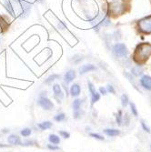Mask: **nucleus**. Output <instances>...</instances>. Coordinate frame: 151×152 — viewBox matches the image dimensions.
<instances>
[{"instance_id":"f257e3e1","label":"nucleus","mask_w":151,"mask_h":152,"mask_svg":"<svg viewBox=\"0 0 151 152\" xmlns=\"http://www.w3.org/2000/svg\"><path fill=\"white\" fill-rule=\"evenodd\" d=\"M151 55V46L150 45H141L138 48L135 54V59L138 62L145 61Z\"/></svg>"},{"instance_id":"f03ea898","label":"nucleus","mask_w":151,"mask_h":152,"mask_svg":"<svg viewBox=\"0 0 151 152\" xmlns=\"http://www.w3.org/2000/svg\"><path fill=\"white\" fill-rule=\"evenodd\" d=\"M37 104H38L39 107L44 108L45 110H47V111H49V110H52L54 108L53 102L49 99H47L46 96H43V95L39 96V98L37 99Z\"/></svg>"},{"instance_id":"7ed1b4c3","label":"nucleus","mask_w":151,"mask_h":152,"mask_svg":"<svg viewBox=\"0 0 151 152\" xmlns=\"http://www.w3.org/2000/svg\"><path fill=\"white\" fill-rule=\"evenodd\" d=\"M88 89H89V92L91 94V101H92V104L96 103L97 101L99 100L100 99V95L98 93V91L96 90V88H94V85L92 84L91 82H88Z\"/></svg>"},{"instance_id":"20e7f679","label":"nucleus","mask_w":151,"mask_h":152,"mask_svg":"<svg viewBox=\"0 0 151 152\" xmlns=\"http://www.w3.org/2000/svg\"><path fill=\"white\" fill-rule=\"evenodd\" d=\"M53 92L54 95L56 96V99H58V100H62L64 98V91L61 88V86L59 84H54L53 85Z\"/></svg>"},{"instance_id":"39448f33","label":"nucleus","mask_w":151,"mask_h":152,"mask_svg":"<svg viewBox=\"0 0 151 152\" xmlns=\"http://www.w3.org/2000/svg\"><path fill=\"white\" fill-rule=\"evenodd\" d=\"M7 142L10 145H14V146L22 145V141L20 140V137L18 135H16V134H12V135L8 136V137H7Z\"/></svg>"},{"instance_id":"423d86ee","label":"nucleus","mask_w":151,"mask_h":152,"mask_svg":"<svg viewBox=\"0 0 151 152\" xmlns=\"http://www.w3.org/2000/svg\"><path fill=\"white\" fill-rule=\"evenodd\" d=\"M115 53L117 55L118 57H124L127 54V48L123 44H117L114 48Z\"/></svg>"},{"instance_id":"0eeeda50","label":"nucleus","mask_w":151,"mask_h":152,"mask_svg":"<svg viewBox=\"0 0 151 152\" xmlns=\"http://www.w3.org/2000/svg\"><path fill=\"white\" fill-rule=\"evenodd\" d=\"M96 69V66L92 64H86V65H83L79 67V73L81 75L83 74H86L88 72H90L92 70H95Z\"/></svg>"},{"instance_id":"6e6552de","label":"nucleus","mask_w":151,"mask_h":152,"mask_svg":"<svg viewBox=\"0 0 151 152\" xmlns=\"http://www.w3.org/2000/svg\"><path fill=\"white\" fill-rule=\"evenodd\" d=\"M76 78V72L74 70H68L64 76V81L66 84L72 82Z\"/></svg>"},{"instance_id":"1a4fd4ad","label":"nucleus","mask_w":151,"mask_h":152,"mask_svg":"<svg viewBox=\"0 0 151 152\" xmlns=\"http://www.w3.org/2000/svg\"><path fill=\"white\" fill-rule=\"evenodd\" d=\"M69 92H70V95L72 96H78L80 95V92H81V88L78 84H73L70 87Z\"/></svg>"},{"instance_id":"9d476101","label":"nucleus","mask_w":151,"mask_h":152,"mask_svg":"<svg viewBox=\"0 0 151 152\" xmlns=\"http://www.w3.org/2000/svg\"><path fill=\"white\" fill-rule=\"evenodd\" d=\"M140 82H141V85H142L145 88H147V89H151V77L145 76V77H143L141 78Z\"/></svg>"},{"instance_id":"9b49d317","label":"nucleus","mask_w":151,"mask_h":152,"mask_svg":"<svg viewBox=\"0 0 151 152\" xmlns=\"http://www.w3.org/2000/svg\"><path fill=\"white\" fill-rule=\"evenodd\" d=\"M140 26H141L142 29L144 31H147V32L151 31V18L146 19V20L142 21L141 24H140Z\"/></svg>"},{"instance_id":"f8f14e48","label":"nucleus","mask_w":151,"mask_h":152,"mask_svg":"<svg viewBox=\"0 0 151 152\" xmlns=\"http://www.w3.org/2000/svg\"><path fill=\"white\" fill-rule=\"evenodd\" d=\"M53 124L51 121H44V122H41V123H38L37 124V127L41 129V130H46V129H48L50 128H52Z\"/></svg>"},{"instance_id":"ddd939ff","label":"nucleus","mask_w":151,"mask_h":152,"mask_svg":"<svg viewBox=\"0 0 151 152\" xmlns=\"http://www.w3.org/2000/svg\"><path fill=\"white\" fill-rule=\"evenodd\" d=\"M48 140L53 145H58L60 143L59 137L58 135H56V134H50L49 135V137H48Z\"/></svg>"},{"instance_id":"4468645a","label":"nucleus","mask_w":151,"mask_h":152,"mask_svg":"<svg viewBox=\"0 0 151 152\" xmlns=\"http://www.w3.org/2000/svg\"><path fill=\"white\" fill-rule=\"evenodd\" d=\"M81 106H82V100L81 99H75L73 102V109L74 112H77V111H81Z\"/></svg>"},{"instance_id":"2eb2a0df","label":"nucleus","mask_w":151,"mask_h":152,"mask_svg":"<svg viewBox=\"0 0 151 152\" xmlns=\"http://www.w3.org/2000/svg\"><path fill=\"white\" fill-rule=\"evenodd\" d=\"M104 132L107 135V136H110V137H115L119 135V130L117 129H105Z\"/></svg>"},{"instance_id":"dca6fc26","label":"nucleus","mask_w":151,"mask_h":152,"mask_svg":"<svg viewBox=\"0 0 151 152\" xmlns=\"http://www.w3.org/2000/svg\"><path fill=\"white\" fill-rule=\"evenodd\" d=\"M20 134H21V136H23L24 137H29V136L32 134V129H29V128L23 129L20 131Z\"/></svg>"},{"instance_id":"f3484780","label":"nucleus","mask_w":151,"mask_h":152,"mask_svg":"<svg viewBox=\"0 0 151 152\" xmlns=\"http://www.w3.org/2000/svg\"><path fill=\"white\" fill-rule=\"evenodd\" d=\"M5 7H6L7 11L10 14V15H14V9H13V7L11 6V4H10L9 1H6Z\"/></svg>"},{"instance_id":"a211bd4d","label":"nucleus","mask_w":151,"mask_h":152,"mask_svg":"<svg viewBox=\"0 0 151 152\" xmlns=\"http://www.w3.org/2000/svg\"><path fill=\"white\" fill-rule=\"evenodd\" d=\"M54 119L56 120V121H58V122L64 121V120L66 119V115H65L64 113H59V114H58V115L55 116Z\"/></svg>"},{"instance_id":"6ab92c4d","label":"nucleus","mask_w":151,"mask_h":152,"mask_svg":"<svg viewBox=\"0 0 151 152\" xmlns=\"http://www.w3.org/2000/svg\"><path fill=\"white\" fill-rule=\"evenodd\" d=\"M121 102H122V105L124 106V107H126V106L128 105V96H127L126 95H123V96H121Z\"/></svg>"},{"instance_id":"aec40b11","label":"nucleus","mask_w":151,"mask_h":152,"mask_svg":"<svg viewBox=\"0 0 151 152\" xmlns=\"http://www.w3.org/2000/svg\"><path fill=\"white\" fill-rule=\"evenodd\" d=\"M59 135H60L62 137H64V139H69V137H70V134H69V133L66 132V131H64V130L59 131Z\"/></svg>"},{"instance_id":"412c9836","label":"nucleus","mask_w":151,"mask_h":152,"mask_svg":"<svg viewBox=\"0 0 151 152\" xmlns=\"http://www.w3.org/2000/svg\"><path fill=\"white\" fill-rule=\"evenodd\" d=\"M90 136H91V137H94V139H97V140H104V137H103L102 136L98 135V134H95V133H91V134H90Z\"/></svg>"},{"instance_id":"4be33fe9","label":"nucleus","mask_w":151,"mask_h":152,"mask_svg":"<svg viewBox=\"0 0 151 152\" xmlns=\"http://www.w3.org/2000/svg\"><path fill=\"white\" fill-rule=\"evenodd\" d=\"M133 73L135 75H139V74L142 73V69H141V68H139V66H138V67H136L133 69Z\"/></svg>"},{"instance_id":"5701e85b","label":"nucleus","mask_w":151,"mask_h":152,"mask_svg":"<svg viewBox=\"0 0 151 152\" xmlns=\"http://www.w3.org/2000/svg\"><path fill=\"white\" fill-rule=\"evenodd\" d=\"M58 76H57V75H53V76H51V77H49L48 78H47V80L46 81L47 83H50L51 81H54V80H56L55 78H58Z\"/></svg>"},{"instance_id":"b1692460","label":"nucleus","mask_w":151,"mask_h":152,"mask_svg":"<svg viewBox=\"0 0 151 152\" xmlns=\"http://www.w3.org/2000/svg\"><path fill=\"white\" fill-rule=\"evenodd\" d=\"M122 116H121V111H119L118 112V114H117V123L119 124V125H121V122H122Z\"/></svg>"},{"instance_id":"393cba45","label":"nucleus","mask_w":151,"mask_h":152,"mask_svg":"<svg viewBox=\"0 0 151 152\" xmlns=\"http://www.w3.org/2000/svg\"><path fill=\"white\" fill-rule=\"evenodd\" d=\"M131 110H132V112H133V114L135 116L138 115V111H136V107H135L134 104H131Z\"/></svg>"},{"instance_id":"a878e982","label":"nucleus","mask_w":151,"mask_h":152,"mask_svg":"<svg viewBox=\"0 0 151 152\" xmlns=\"http://www.w3.org/2000/svg\"><path fill=\"white\" fill-rule=\"evenodd\" d=\"M47 148H48L49 149H51V150H56V149H58V147L57 145H51V144H49V145H47Z\"/></svg>"},{"instance_id":"bb28decb","label":"nucleus","mask_w":151,"mask_h":152,"mask_svg":"<svg viewBox=\"0 0 151 152\" xmlns=\"http://www.w3.org/2000/svg\"><path fill=\"white\" fill-rule=\"evenodd\" d=\"M107 89H108V91H109V92H111V93H115V90H114V88H113V87H112V86H108Z\"/></svg>"},{"instance_id":"cd10ccee","label":"nucleus","mask_w":151,"mask_h":152,"mask_svg":"<svg viewBox=\"0 0 151 152\" xmlns=\"http://www.w3.org/2000/svg\"><path fill=\"white\" fill-rule=\"evenodd\" d=\"M99 90H100L101 94H103V95H106V94H107V90H106V88H99Z\"/></svg>"},{"instance_id":"c85d7f7f","label":"nucleus","mask_w":151,"mask_h":152,"mask_svg":"<svg viewBox=\"0 0 151 152\" xmlns=\"http://www.w3.org/2000/svg\"><path fill=\"white\" fill-rule=\"evenodd\" d=\"M142 126H143V128H144V129H146V131L149 132V129H148V128H147V126L145 125V123H144V122H142Z\"/></svg>"}]
</instances>
